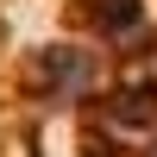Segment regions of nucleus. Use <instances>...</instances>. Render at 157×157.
<instances>
[{"mask_svg": "<svg viewBox=\"0 0 157 157\" xmlns=\"http://www.w3.org/2000/svg\"><path fill=\"white\" fill-rule=\"evenodd\" d=\"M82 82H88V57H75V50H50L44 57V88L50 94H69Z\"/></svg>", "mask_w": 157, "mask_h": 157, "instance_id": "1", "label": "nucleus"}, {"mask_svg": "<svg viewBox=\"0 0 157 157\" xmlns=\"http://www.w3.org/2000/svg\"><path fill=\"white\" fill-rule=\"evenodd\" d=\"M88 19H94L101 32H126V25H138V0H94Z\"/></svg>", "mask_w": 157, "mask_h": 157, "instance_id": "2", "label": "nucleus"}, {"mask_svg": "<svg viewBox=\"0 0 157 157\" xmlns=\"http://www.w3.org/2000/svg\"><path fill=\"white\" fill-rule=\"evenodd\" d=\"M145 157H157V145H151V151H145Z\"/></svg>", "mask_w": 157, "mask_h": 157, "instance_id": "3", "label": "nucleus"}]
</instances>
